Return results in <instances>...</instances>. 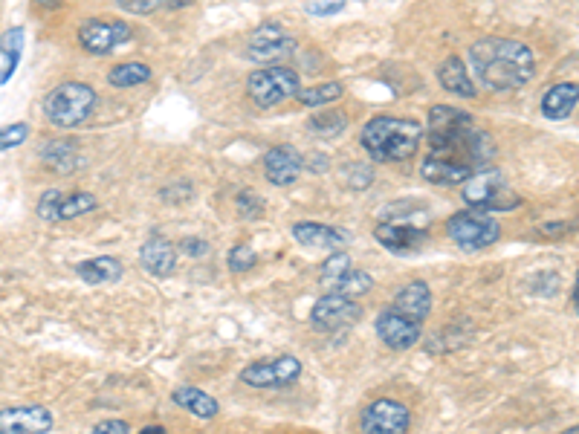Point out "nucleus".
<instances>
[{"label":"nucleus","mask_w":579,"mask_h":434,"mask_svg":"<svg viewBox=\"0 0 579 434\" xmlns=\"http://www.w3.org/2000/svg\"><path fill=\"white\" fill-rule=\"evenodd\" d=\"M429 154L420 165L423 177L435 186H455L487 168L496 145L484 134L472 116L449 105H438L429 113Z\"/></svg>","instance_id":"obj_1"},{"label":"nucleus","mask_w":579,"mask_h":434,"mask_svg":"<svg viewBox=\"0 0 579 434\" xmlns=\"http://www.w3.org/2000/svg\"><path fill=\"white\" fill-rule=\"evenodd\" d=\"M475 79L490 90H516L533 79V50L513 38H481L469 47Z\"/></svg>","instance_id":"obj_2"},{"label":"nucleus","mask_w":579,"mask_h":434,"mask_svg":"<svg viewBox=\"0 0 579 434\" xmlns=\"http://www.w3.org/2000/svg\"><path fill=\"white\" fill-rule=\"evenodd\" d=\"M423 139V128L414 119L377 116L362 128V148L377 163H403L417 154Z\"/></svg>","instance_id":"obj_3"},{"label":"nucleus","mask_w":579,"mask_h":434,"mask_svg":"<svg viewBox=\"0 0 579 434\" xmlns=\"http://www.w3.org/2000/svg\"><path fill=\"white\" fill-rule=\"evenodd\" d=\"M96 108V90L84 82H64L44 99V116L56 128H76Z\"/></svg>","instance_id":"obj_4"},{"label":"nucleus","mask_w":579,"mask_h":434,"mask_svg":"<svg viewBox=\"0 0 579 434\" xmlns=\"http://www.w3.org/2000/svg\"><path fill=\"white\" fill-rule=\"evenodd\" d=\"M299 90H302L299 73L293 67H281V64H267V67L249 73L247 79L249 99L264 110L293 99Z\"/></svg>","instance_id":"obj_5"},{"label":"nucleus","mask_w":579,"mask_h":434,"mask_svg":"<svg viewBox=\"0 0 579 434\" xmlns=\"http://www.w3.org/2000/svg\"><path fill=\"white\" fill-rule=\"evenodd\" d=\"M464 200L481 212H510L522 203V197L507 186L498 171H475L464 180Z\"/></svg>","instance_id":"obj_6"},{"label":"nucleus","mask_w":579,"mask_h":434,"mask_svg":"<svg viewBox=\"0 0 579 434\" xmlns=\"http://www.w3.org/2000/svg\"><path fill=\"white\" fill-rule=\"evenodd\" d=\"M446 232L467 252L487 249L501 238V226L496 223V217H490V212H481V209H467V212L452 215L446 223Z\"/></svg>","instance_id":"obj_7"},{"label":"nucleus","mask_w":579,"mask_h":434,"mask_svg":"<svg viewBox=\"0 0 579 434\" xmlns=\"http://www.w3.org/2000/svg\"><path fill=\"white\" fill-rule=\"evenodd\" d=\"M296 53V38L278 24H264L258 27L247 41V58L267 67V64H276V61H287L290 55Z\"/></svg>","instance_id":"obj_8"},{"label":"nucleus","mask_w":579,"mask_h":434,"mask_svg":"<svg viewBox=\"0 0 579 434\" xmlns=\"http://www.w3.org/2000/svg\"><path fill=\"white\" fill-rule=\"evenodd\" d=\"M362 319V307L357 299H348V296H339V293H328L313 304L310 310V325L319 333H336V330H345L354 322Z\"/></svg>","instance_id":"obj_9"},{"label":"nucleus","mask_w":579,"mask_h":434,"mask_svg":"<svg viewBox=\"0 0 579 434\" xmlns=\"http://www.w3.org/2000/svg\"><path fill=\"white\" fill-rule=\"evenodd\" d=\"M302 377V362L296 356H278L270 362H252L241 371V382L252 388H287Z\"/></svg>","instance_id":"obj_10"},{"label":"nucleus","mask_w":579,"mask_h":434,"mask_svg":"<svg viewBox=\"0 0 579 434\" xmlns=\"http://www.w3.org/2000/svg\"><path fill=\"white\" fill-rule=\"evenodd\" d=\"M99 206V200L93 194H67V191L50 189L41 194L38 200V217L47 220V223H58V220H73V217H82L87 212H93Z\"/></svg>","instance_id":"obj_11"},{"label":"nucleus","mask_w":579,"mask_h":434,"mask_svg":"<svg viewBox=\"0 0 579 434\" xmlns=\"http://www.w3.org/2000/svg\"><path fill=\"white\" fill-rule=\"evenodd\" d=\"M412 414L397 400H377L362 411L359 429L365 434H400L409 429Z\"/></svg>","instance_id":"obj_12"},{"label":"nucleus","mask_w":579,"mask_h":434,"mask_svg":"<svg viewBox=\"0 0 579 434\" xmlns=\"http://www.w3.org/2000/svg\"><path fill=\"white\" fill-rule=\"evenodd\" d=\"M128 41H131V27L122 21H87L79 29V44L93 55H108Z\"/></svg>","instance_id":"obj_13"},{"label":"nucleus","mask_w":579,"mask_h":434,"mask_svg":"<svg viewBox=\"0 0 579 434\" xmlns=\"http://www.w3.org/2000/svg\"><path fill=\"white\" fill-rule=\"evenodd\" d=\"M377 336L383 339V345H388L391 351H406L420 342L423 336V322H414L409 316L397 313L394 307L383 310L377 316Z\"/></svg>","instance_id":"obj_14"},{"label":"nucleus","mask_w":579,"mask_h":434,"mask_svg":"<svg viewBox=\"0 0 579 434\" xmlns=\"http://www.w3.org/2000/svg\"><path fill=\"white\" fill-rule=\"evenodd\" d=\"M53 432V414L44 406L0 408V434H47Z\"/></svg>","instance_id":"obj_15"},{"label":"nucleus","mask_w":579,"mask_h":434,"mask_svg":"<svg viewBox=\"0 0 579 434\" xmlns=\"http://www.w3.org/2000/svg\"><path fill=\"white\" fill-rule=\"evenodd\" d=\"M302 168V154H299L296 148H290V145H276V148H270L267 157H264V174H267V180H270L273 186H278V189L293 186V183L299 180Z\"/></svg>","instance_id":"obj_16"},{"label":"nucleus","mask_w":579,"mask_h":434,"mask_svg":"<svg viewBox=\"0 0 579 434\" xmlns=\"http://www.w3.org/2000/svg\"><path fill=\"white\" fill-rule=\"evenodd\" d=\"M293 238L307 249H325V252H339L348 244V235L342 229H333L325 223H313V220H299L293 226Z\"/></svg>","instance_id":"obj_17"},{"label":"nucleus","mask_w":579,"mask_h":434,"mask_svg":"<svg viewBox=\"0 0 579 434\" xmlns=\"http://www.w3.org/2000/svg\"><path fill=\"white\" fill-rule=\"evenodd\" d=\"M374 238L386 246V249H391V252H412L417 246L426 244L429 235H426L423 229H417L414 223L386 220V223H380V226L374 229Z\"/></svg>","instance_id":"obj_18"},{"label":"nucleus","mask_w":579,"mask_h":434,"mask_svg":"<svg viewBox=\"0 0 579 434\" xmlns=\"http://www.w3.org/2000/svg\"><path fill=\"white\" fill-rule=\"evenodd\" d=\"M139 264H142V270L148 272V275L168 278V275H174V270H177V252H174V246L168 244L166 238L151 235V238L142 244V249H139Z\"/></svg>","instance_id":"obj_19"},{"label":"nucleus","mask_w":579,"mask_h":434,"mask_svg":"<svg viewBox=\"0 0 579 434\" xmlns=\"http://www.w3.org/2000/svg\"><path fill=\"white\" fill-rule=\"evenodd\" d=\"M391 307H394L397 313L414 319V322H426V316H429V310H432V290H429V284H423V281L406 284V287L397 293V299H394Z\"/></svg>","instance_id":"obj_20"},{"label":"nucleus","mask_w":579,"mask_h":434,"mask_svg":"<svg viewBox=\"0 0 579 434\" xmlns=\"http://www.w3.org/2000/svg\"><path fill=\"white\" fill-rule=\"evenodd\" d=\"M41 160L58 174H70L82 165V148L76 139H53L41 148Z\"/></svg>","instance_id":"obj_21"},{"label":"nucleus","mask_w":579,"mask_h":434,"mask_svg":"<svg viewBox=\"0 0 579 434\" xmlns=\"http://www.w3.org/2000/svg\"><path fill=\"white\" fill-rule=\"evenodd\" d=\"M579 102V87L574 82H562V84H553L551 90L545 93V99H542V113L553 119V122H562V119H568L574 108H577Z\"/></svg>","instance_id":"obj_22"},{"label":"nucleus","mask_w":579,"mask_h":434,"mask_svg":"<svg viewBox=\"0 0 579 434\" xmlns=\"http://www.w3.org/2000/svg\"><path fill=\"white\" fill-rule=\"evenodd\" d=\"M438 82H441L449 93L464 96V99H472V96L478 93V90H475V82L469 79L467 64H464L458 55H449L441 67H438Z\"/></svg>","instance_id":"obj_23"},{"label":"nucleus","mask_w":579,"mask_h":434,"mask_svg":"<svg viewBox=\"0 0 579 434\" xmlns=\"http://www.w3.org/2000/svg\"><path fill=\"white\" fill-rule=\"evenodd\" d=\"M171 400L180 408H186L194 417H203V420H212V417L218 414V408H221L215 397H209L206 391H200V388H194V385L174 388V391H171Z\"/></svg>","instance_id":"obj_24"},{"label":"nucleus","mask_w":579,"mask_h":434,"mask_svg":"<svg viewBox=\"0 0 579 434\" xmlns=\"http://www.w3.org/2000/svg\"><path fill=\"white\" fill-rule=\"evenodd\" d=\"M76 272L87 284H113V281L122 278V264L116 258H111V255H99V258L82 261L76 267Z\"/></svg>","instance_id":"obj_25"},{"label":"nucleus","mask_w":579,"mask_h":434,"mask_svg":"<svg viewBox=\"0 0 579 434\" xmlns=\"http://www.w3.org/2000/svg\"><path fill=\"white\" fill-rule=\"evenodd\" d=\"M342 93H345V87L339 82H325L313 84V87H304V90H299L293 99H296L299 105H304V108H325V105L336 102Z\"/></svg>","instance_id":"obj_26"},{"label":"nucleus","mask_w":579,"mask_h":434,"mask_svg":"<svg viewBox=\"0 0 579 434\" xmlns=\"http://www.w3.org/2000/svg\"><path fill=\"white\" fill-rule=\"evenodd\" d=\"M371 287H374V278L365 270H354V267H351V270L336 281V287H333L331 293L348 296V299H359V296L371 293Z\"/></svg>","instance_id":"obj_27"},{"label":"nucleus","mask_w":579,"mask_h":434,"mask_svg":"<svg viewBox=\"0 0 579 434\" xmlns=\"http://www.w3.org/2000/svg\"><path fill=\"white\" fill-rule=\"evenodd\" d=\"M151 79V67L148 64H139V61H128V64H119V67H113L111 76H108V82L113 87H139V84H145Z\"/></svg>","instance_id":"obj_28"},{"label":"nucleus","mask_w":579,"mask_h":434,"mask_svg":"<svg viewBox=\"0 0 579 434\" xmlns=\"http://www.w3.org/2000/svg\"><path fill=\"white\" fill-rule=\"evenodd\" d=\"M21 47H24V29H12L3 35L0 41V53H6V67L0 70V84L9 82V76L15 73L18 67V58H21Z\"/></svg>","instance_id":"obj_29"},{"label":"nucleus","mask_w":579,"mask_h":434,"mask_svg":"<svg viewBox=\"0 0 579 434\" xmlns=\"http://www.w3.org/2000/svg\"><path fill=\"white\" fill-rule=\"evenodd\" d=\"M307 128L316 136H339L348 128V116L339 110H325V113H316Z\"/></svg>","instance_id":"obj_30"},{"label":"nucleus","mask_w":579,"mask_h":434,"mask_svg":"<svg viewBox=\"0 0 579 434\" xmlns=\"http://www.w3.org/2000/svg\"><path fill=\"white\" fill-rule=\"evenodd\" d=\"M348 270H351V258H348L345 252H333L331 258L322 264V287L331 293L333 287H336V281Z\"/></svg>","instance_id":"obj_31"},{"label":"nucleus","mask_w":579,"mask_h":434,"mask_svg":"<svg viewBox=\"0 0 579 434\" xmlns=\"http://www.w3.org/2000/svg\"><path fill=\"white\" fill-rule=\"evenodd\" d=\"M226 261H229V270L232 272H247L258 264V255H255V249L249 244H238L232 246V252H229Z\"/></svg>","instance_id":"obj_32"},{"label":"nucleus","mask_w":579,"mask_h":434,"mask_svg":"<svg viewBox=\"0 0 579 434\" xmlns=\"http://www.w3.org/2000/svg\"><path fill=\"white\" fill-rule=\"evenodd\" d=\"M348 180H345V186L348 189H368L371 183H374V171L368 168V165H362V163H354V165H348L345 171H342Z\"/></svg>","instance_id":"obj_33"},{"label":"nucleus","mask_w":579,"mask_h":434,"mask_svg":"<svg viewBox=\"0 0 579 434\" xmlns=\"http://www.w3.org/2000/svg\"><path fill=\"white\" fill-rule=\"evenodd\" d=\"M29 136V125L27 122H15V125H6V128H0V151H6V148H15V145H21L24 139Z\"/></svg>","instance_id":"obj_34"},{"label":"nucleus","mask_w":579,"mask_h":434,"mask_svg":"<svg viewBox=\"0 0 579 434\" xmlns=\"http://www.w3.org/2000/svg\"><path fill=\"white\" fill-rule=\"evenodd\" d=\"M345 9V0H310L307 3V12L310 15H319V18H331L336 12Z\"/></svg>","instance_id":"obj_35"},{"label":"nucleus","mask_w":579,"mask_h":434,"mask_svg":"<svg viewBox=\"0 0 579 434\" xmlns=\"http://www.w3.org/2000/svg\"><path fill=\"white\" fill-rule=\"evenodd\" d=\"M116 3H119V9H125L131 15H151L154 9L163 6V0H116Z\"/></svg>","instance_id":"obj_36"},{"label":"nucleus","mask_w":579,"mask_h":434,"mask_svg":"<svg viewBox=\"0 0 579 434\" xmlns=\"http://www.w3.org/2000/svg\"><path fill=\"white\" fill-rule=\"evenodd\" d=\"M96 434H122V432H131L128 429V423L125 420H102V423H96V429H93Z\"/></svg>","instance_id":"obj_37"},{"label":"nucleus","mask_w":579,"mask_h":434,"mask_svg":"<svg viewBox=\"0 0 579 434\" xmlns=\"http://www.w3.org/2000/svg\"><path fill=\"white\" fill-rule=\"evenodd\" d=\"M183 246H186L189 255H206V252H209V244H206V241H194V238H186Z\"/></svg>","instance_id":"obj_38"},{"label":"nucleus","mask_w":579,"mask_h":434,"mask_svg":"<svg viewBox=\"0 0 579 434\" xmlns=\"http://www.w3.org/2000/svg\"><path fill=\"white\" fill-rule=\"evenodd\" d=\"M197 0H163V6L166 9H186V6H192Z\"/></svg>","instance_id":"obj_39"},{"label":"nucleus","mask_w":579,"mask_h":434,"mask_svg":"<svg viewBox=\"0 0 579 434\" xmlns=\"http://www.w3.org/2000/svg\"><path fill=\"white\" fill-rule=\"evenodd\" d=\"M142 432L145 434H166V429H163V426H145Z\"/></svg>","instance_id":"obj_40"},{"label":"nucleus","mask_w":579,"mask_h":434,"mask_svg":"<svg viewBox=\"0 0 579 434\" xmlns=\"http://www.w3.org/2000/svg\"><path fill=\"white\" fill-rule=\"evenodd\" d=\"M38 6H44V9H53V6H58V0H35Z\"/></svg>","instance_id":"obj_41"}]
</instances>
